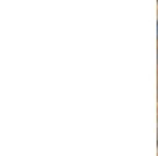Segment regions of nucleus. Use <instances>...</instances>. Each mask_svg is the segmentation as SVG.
<instances>
[{
    "mask_svg": "<svg viewBox=\"0 0 158 156\" xmlns=\"http://www.w3.org/2000/svg\"><path fill=\"white\" fill-rule=\"evenodd\" d=\"M156 38H158V22H156Z\"/></svg>",
    "mask_w": 158,
    "mask_h": 156,
    "instance_id": "obj_1",
    "label": "nucleus"
}]
</instances>
